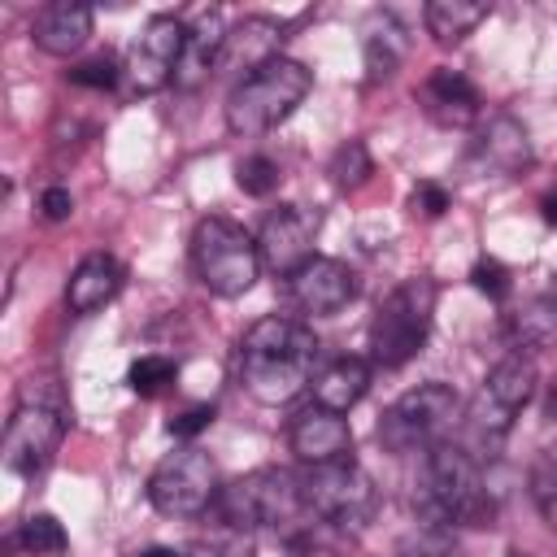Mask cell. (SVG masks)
Returning a JSON list of instances; mask_svg holds the SVG:
<instances>
[{"label": "cell", "mask_w": 557, "mask_h": 557, "mask_svg": "<svg viewBox=\"0 0 557 557\" xmlns=\"http://www.w3.org/2000/svg\"><path fill=\"white\" fill-rule=\"evenodd\" d=\"M318 339L296 318H261L239 339V383L261 405H287L313 383L318 370Z\"/></svg>", "instance_id": "cell-1"}, {"label": "cell", "mask_w": 557, "mask_h": 557, "mask_svg": "<svg viewBox=\"0 0 557 557\" xmlns=\"http://www.w3.org/2000/svg\"><path fill=\"white\" fill-rule=\"evenodd\" d=\"M413 509H418V522H435V527H487L492 522L496 505L483 492L479 461L470 457V448L448 444V440L426 448Z\"/></svg>", "instance_id": "cell-2"}, {"label": "cell", "mask_w": 557, "mask_h": 557, "mask_svg": "<svg viewBox=\"0 0 557 557\" xmlns=\"http://www.w3.org/2000/svg\"><path fill=\"white\" fill-rule=\"evenodd\" d=\"M313 87V74L292 61V57H274L265 61L257 74L239 78L226 96V126L231 135H244V139H257L265 131H274L278 122H287L296 113V104L309 96Z\"/></svg>", "instance_id": "cell-3"}, {"label": "cell", "mask_w": 557, "mask_h": 557, "mask_svg": "<svg viewBox=\"0 0 557 557\" xmlns=\"http://www.w3.org/2000/svg\"><path fill=\"white\" fill-rule=\"evenodd\" d=\"M435 283L431 278H405L400 287H392L370 322V357L383 370H400L405 361H413L431 335L435 322Z\"/></svg>", "instance_id": "cell-4"}, {"label": "cell", "mask_w": 557, "mask_h": 557, "mask_svg": "<svg viewBox=\"0 0 557 557\" xmlns=\"http://www.w3.org/2000/svg\"><path fill=\"white\" fill-rule=\"evenodd\" d=\"M191 265L213 296H244L261 274V252L239 222L209 213L191 231Z\"/></svg>", "instance_id": "cell-5"}, {"label": "cell", "mask_w": 557, "mask_h": 557, "mask_svg": "<svg viewBox=\"0 0 557 557\" xmlns=\"http://www.w3.org/2000/svg\"><path fill=\"white\" fill-rule=\"evenodd\" d=\"M461 396L448 383H418L396 396L379 418V444L387 453H426L457 426Z\"/></svg>", "instance_id": "cell-6"}, {"label": "cell", "mask_w": 557, "mask_h": 557, "mask_svg": "<svg viewBox=\"0 0 557 557\" xmlns=\"http://www.w3.org/2000/svg\"><path fill=\"white\" fill-rule=\"evenodd\" d=\"M300 496H305V509L335 531H361L379 509V487L352 457L309 466L300 474Z\"/></svg>", "instance_id": "cell-7"}, {"label": "cell", "mask_w": 557, "mask_h": 557, "mask_svg": "<svg viewBox=\"0 0 557 557\" xmlns=\"http://www.w3.org/2000/svg\"><path fill=\"white\" fill-rule=\"evenodd\" d=\"M218 509H222V522L239 527V531L287 527L300 513H309L305 496H300V479L278 466H261V470H248L244 479L226 483L218 492Z\"/></svg>", "instance_id": "cell-8"}, {"label": "cell", "mask_w": 557, "mask_h": 557, "mask_svg": "<svg viewBox=\"0 0 557 557\" xmlns=\"http://www.w3.org/2000/svg\"><path fill=\"white\" fill-rule=\"evenodd\" d=\"M535 383H540V374H535V361L527 352H509L487 370V379H483V387H479V396L470 400V413H466L470 440L483 444L487 457L513 431V418L535 396Z\"/></svg>", "instance_id": "cell-9"}, {"label": "cell", "mask_w": 557, "mask_h": 557, "mask_svg": "<svg viewBox=\"0 0 557 557\" xmlns=\"http://www.w3.org/2000/svg\"><path fill=\"white\" fill-rule=\"evenodd\" d=\"M218 470L213 457L200 448H178L170 453L152 479H148V500L157 513L165 518H200L213 500H218Z\"/></svg>", "instance_id": "cell-10"}, {"label": "cell", "mask_w": 557, "mask_h": 557, "mask_svg": "<svg viewBox=\"0 0 557 557\" xmlns=\"http://www.w3.org/2000/svg\"><path fill=\"white\" fill-rule=\"evenodd\" d=\"M183 39H187V26L174 13H157L135 35V44L126 48V65H122L126 91L131 96H152L165 83H174V70H178V57H183Z\"/></svg>", "instance_id": "cell-11"}, {"label": "cell", "mask_w": 557, "mask_h": 557, "mask_svg": "<svg viewBox=\"0 0 557 557\" xmlns=\"http://www.w3.org/2000/svg\"><path fill=\"white\" fill-rule=\"evenodd\" d=\"M61 435H65L61 409H52L44 400L17 405L13 418H9V426H4V448H0L4 453V466L13 474H22V479L39 474L52 461V453L61 448Z\"/></svg>", "instance_id": "cell-12"}, {"label": "cell", "mask_w": 557, "mask_h": 557, "mask_svg": "<svg viewBox=\"0 0 557 557\" xmlns=\"http://www.w3.org/2000/svg\"><path fill=\"white\" fill-rule=\"evenodd\" d=\"M313 235H318V213H309L305 205L270 209L261 222V235H257L261 265L274 270L278 278H292L305 261H313Z\"/></svg>", "instance_id": "cell-13"}, {"label": "cell", "mask_w": 557, "mask_h": 557, "mask_svg": "<svg viewBox=\"0 0 557 557\" xmlns=\"http://www.w3.org/2000/svg\"><path fill=\"white\" fill-rule=\"evenodd\" d=\"M287 292L296 300V309L313 313V318H326V313H339L352 296H357V278L344 261L335 257H313L305 261L292 278H287Z\"/></svg>", "instance_id": "cell-14"}, {"label": "cell", "mask_w": 557, "mask_h": 557, "mask_svg": "<svg viewBox=\"0 0 557 557\" xmlns=\"http://www.w3.org/2000/svg\"><path fill=\"white\" fill-rule=\"evenodd\" d=\"M287 440H292V453H296L305 466L344 461V457L352 453V431H348L344 413L322 409V405H309L305 413H296Z\"/></svg>", "instance_id": "cell-15"}, {"label": "cell", "mask_w": 557, "mask_h": 557, "mask_svg": "<svg viewBox=\"0 0 557 557\" xmlns=\"http://www.w3.org/2000/svg\"><path fill=\"white\" fill-rule=\"evenodd\" d=\"M226 22L218 9L200 13L191 26H187V39H183V57H178V70H174V87L183 91H196L209 74H218V57H222V44H226Z\"/></svg>", "instance_id": "cell-16"}, {"label": "cell", "mask_w": 557, "mask_h": 557, "mask_svg": "<svg viewBox=\"0 0 557 557\" xmlns=\"http://www.w3.org/2000/svg\"><path fill=\"white\" fill-rule=\"evenodd\" d=\"M278 22L274 17H244L226 30V44H222V57H218V70L226 74H257L265 61L278 57Z\"/></svg>", "instance_id": "cell-17"}, {"label": "cell", "mask_w": 557, "mask_h": 557, "mask_svg": "<svg viewBox=\"0 0 557 557\" xmlns=\"http://www.w3.org/2000/svg\"><path fill=\"white\" fill-rule=\"evenodd\" d=\"M122 278H126V270H122L117 257H109V252H87V257L74 265L70 283H65V305H70L74 313H96V309H104V305L122 292Z\"/></svg>", "instance_id": "cell-18"}, {"label": "cell", "mask_w": 557, "mask_h": 557, "mask_svg": "<svg viewBox=\"0 0 557 557\" xmlns=\"http://www.w3.org/2000/svg\"><path fill=\"white\" fill-rule=\"evenodd\" d=\"M91 35V9L87 4H70V0H57V4H44L30 22V39L35 48H44L48 57H70L87 44Z\"/></svg>", "instance_id": "cell-19"}, {"label": "cell", "mask_w": 557, "mask_h": 557, "mask_svg": "<svg viewBox=\"0 0 557 557\" xmlns=\"http://www.w3.org/2000/svg\"><path fill=\"white\" fill-rule=\"evenodd\" d=\"M422 104H426V113H431L435 122H444V126H466V122H474V113H479V91L470 87L466 74H457V70H435V74L422 83Z\"/></svg>", "instance_id": "cell-20"}, {"label": "cell", "mask_w": 557, "mask_h": 557, "mask_svg": "<svg viewBox=\"0 0 557 557\" xmlns=\"http://www.w3.org/2000/svg\"><path fill=\"white\" fill-rule=\"evenodd\" d=\"M366 387H370V366L361 357H339V361H331L326 370L313 374V405L348 413L366 396Z\"/></svg>", "instance_id": "cell-21"}, {"label": "cell", "mask_w": 557, "mask_h": 557, "mask_svg": "<svg viewBox=\"0 0 557 557\" xmlns=\"http://www.w3.org/2000/svg\"><path fill=\"white\" fill-rule=\"evenodd\" d=\"M479 157L492 165V170H518L531 161V144H527V131L522 122H513L509 113H496L479 139Z\"/></svg>", "instance_id": "cell-22"}, {"label": "cell", "mask_w": 557, "mask_h": 557, "mask_svg": "<svg viewBox=\"0 0 557 557\" xmlns=\"http://www.w3.org/2000/svg\"><path fill=\"white\" fill-rule=\"evenodd\" d=\"M487 13H492V9L479 4V0H431V4L422 9V22H426V30H431L440 44H457V39H466Z\"/></svg>", "instance_id": "cell-23"}, {"label": "cell", "mask_w": 557, "mask_h": 557, "mask_svg": "<svg viewBox=\"0 0 557 557\" xmlns=\"http://www.w3.org/2000/svg\"><path fill=\"white\" fill-rule=\"evenodd\" d=\"M22 548L30 553V557H61L65 553V527L52 518V513H30L26 522H22Z\"/></svg>", "instance_id": "cell-24"}, {"label": "cell", "mask_w": 557, "mask_h": 557, "mask_svg": "<svg viewBox=\"0 0 557 557\" xmlns=\"http://www.w3.org/2000/svg\"><path fill=\"white\" fill-rule=\"evenodd\" d=\"M531 496H535V509L544 513V522L557 531V444L535 457V466H531Z\"/></svg>", "instance_id": "cell-25"}, {"label": "cell", "mask_w": 557, "mask_h": 557, "mask_svg": "<svg viewBox=\"0 0 557 557\" xmlns=\"http://www.w3.org/2000/svg\"><path fill=\"white\" fill-rule=\"evenodd\" d=\"M174 374H178V366H174L170 357H157V352H148V357L131 361V370H126V383H131V392H139V396H161V392L174 383Z\"/></svg>", "instance_id": "cell-26"}, {"label": "cell", "mask_w": 557, "mask_h": 557, "mask_svg": "<svg viewBox=\"0 0 557 557\" xmlns=\"http://www.w3.org/2000/svg\"><path fill=\"white\" fill-rule=\"evenodd\" d=\"M370 174H374V165H370V152H366L361 139H348V144L331 157V178H335V187H344V191L361 187Z\"/></svg>", "instance_id": "cell-27"}, {"label": "cell", "mask_w": 557, "mask_h": 557, "mask_svg": "<svg viewBox=\"0 0 557 557\" xmlns=\"http://www.w3.org/2000/svg\"><path fill=\"white\" fill-rule=\"evenodd\" d=\"M396 557H453V527L418 522V531L396 548Z\"/></svg>", "instance_id": "cell-28"}, {"label": "cell", "mask_w": 557, "mask_h": 557, "mask_svg": "<svg viewBox=\"0 0 557 557\" xmlns=\"http://www.w3.org/2000/svg\"><path fill=\"white\" fill-rule=\"evenodd\" d=\"M183 553H187V557H248L252 544H248V531L222 522L218 535H209V540H191Z\"/></svg>", "instance_id": "cell-29"}, {"label": "cell", "mask_w": 557, "mask_h": 557, "mask_svg": "<svg viewBox=\"0 0 557 557\" xmlns=\"http://www.w3.org/2000/svg\"><path fill=\"white\" fill-rule=\"evenodd\" d=\"M235 183H239V191H248V196H270V191L278 187V165H274L270 157L252 152V157H244V161L235 165Z\"/></svg>", "instance_id": "cell-30"}, {"label": "cell", "mask_w": 557, "mask_h": 557, "mask_svg": "<svg viewBox=\"0 0 557 557\" xmlns=\"http://www.w3.org/2000/svg\"><path fill=\"white\" fill-rule=\"evenodd\" d=\"M117 78H122V65L109 52H100V57H91V61L70 70V83L74 87H91V91H109V87H117Z\"/></svg>", "instance_id": "cell-31"}, {"label": "cell", "mask_w": 557, "mask_h": 557, "mask_svg": "<svg viewBox=\"0 0 557 557\" xmlns=\"http://www.w3.org/2000/svg\"><path fill=\"white\" fill-rule=\"evenodd\" d=\"M392 35H400V30L396 26H383V30H374L366 39V61H370V74L374 78H387L392 65L400 61V44H392Z\"/></svg>", "instance_id": "cell-32"}, {"label": "cell", "mask_w": 557, "mask_h": 557, "mask_svg": "<svg viewBox=\"0 0 557 557\" xmlns=\"http://www.w3.org/2000/svg\"><path fill=\"white\" fill-rule=\"evenodd\" d=\"M470 283H474L483 296H492V300H505V296H509V270H505L500 261H479V265L470 270Z\"/></svg>", "instance_id": "cell-33"}, {"label": "cell", "mask_w": 557, "mask_h": 557, "mask_svg": "<svg viewBox=\"0 0 557 557\" xmlns=\"http://www.w3.org/2000/svg\"><path fill=\"white\" fill-rule=\"evenodd\" d=\"M209 422H213V409H209V405H196V409L174 413V418L165 422V431H170L174 440H191V435H200Z\"/></svg>", "instance_id": "cell-34"}, {"label": "cell", "mask_w": 557, "mask_h": 557, "mask_svg": "<svg viewBox=\"0 0 557 557\" xmlns=\"http://www.w3.org/2000/svg\"><path fill=\"white\" fill-rule=\"evenodd\" d=\"M409 209L422 213V218H440V213L448 209V191H444L440 183H418L413 196H409Z\"/></svg>", "instance_id": "cell-35"}, {"label": "cell", "mask_w": 557, "mask_h": 557, "mask_svg": "<svg viewBox=\"0 0 557 557\" xmlns=\"http://www.w3.org/2000/svg\"><path fill=\"white\" fill-rule=\"evenodd\" d=\"M39 209H44V218H48V222H61V218H70L74 196H70L65 187H48V191L39 196Z\"/></svg>", "instance_id": "cell-36"}, {"label": "cell", "mask_w": 557, "mask_h": 557, "mask_svg": "<svg viewBox=\"0 0 557 557\" xmlns=\"http://www.w3.org/2000/svg\"><path fill=\"white\" fill-rule=\"evenodd\" d=\"M292 557H339V553L331 544H318V540L300 535V540H292Z\"/></svg>", "instance_id": "cell-37"}, {"label": "cell", "mask_w": 557, "mask_h": 557, "mask_svg": "<svg viewBox=\"0 0 557 557\" xmlns=\"http://www.w3.org/2000/svg\"><path fill=\"white\" fill-rule=\"evenodd\" d=\"M540 209H544V222H548V226H557V196H544V205H540Z\"/></svg>", "instance_id": "cell-38"}, {"label": "cell", "mask_w": 557, "mask_h": 557, "mask_svg": "<svg viewBox=\"0 0 557 557\" xmlns=\"http://www.w3.org/2000/svg\"><path fill=\"white\" fill-rule=\"evenodd\" d=\"M553 300H557V296H553Z\"/></svg>", "instance_id": "cell-39"}]
</instances>
